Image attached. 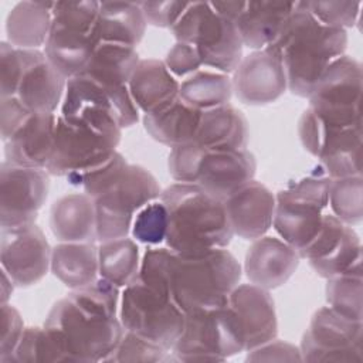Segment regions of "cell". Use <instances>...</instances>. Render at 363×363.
<instances>
[{"mask_svg":"<svg viewBox=\"0 0 363 363\" xmlns=\"http://www.w3.org/2000/svg\"><path fill=\"white\" fill-rule=\"evenodd\" d=\"M50 191L45 169L23 167L3 160L0 167V225L35 223Z\"/></svg>","mask_w":363,"mask_h":363,"instance_id":"cell-16","label":"cell"},{"mask_svg":"<svg viewBox=\"0 0 363 363\" xmlns=\"http://www.w3.org/2000/svg\"><path fill=\"white\" fill-rule=\"evenodd\" d=\"M50 228L60 242H96L94 199L85 193H69L50 208Z\"/></svg>","mask_w":363,"mask_h":363,"instance_id":"cell-27","label":"cell"},{"mask_svg":"<svg viewBox=\"0 0 363 363\" xmlns=\"http://www.w3.org/2000/svg\"><path fill=\"white\" fill-rule=\"evenodd\" d=\"M20 50L23 69L16 98L33 113H55L68 79L52 67L43 50Z\"/></svg>","mask_w":363,"mask_h":363,"instance_id":"cell-19","label":"cell"},{"mask_svg":"<svg viewBox=\"0 0 363 363\" xmlns=\"http://www.w3.org/2000/svg\"><path fill=\"white\" fill-rule=\"evenodd\" d=\"M174 360L172 352L132 332L123 333L109 362H169Z\"/></svg>","mask_w":363,"mask_h":363,"instance_id":"cell-42","label":"cell"},{"mask_svg":"<svg viewBox=\"0 0 363 363\" xmlns=\"http://www.w3.org/2000/svg\"><path fill=\"white\" fill-rule=\"evenodd\" d=\"M233 84L228 74L203 68L180 81L179 99L203 112L230 104Z\"/></svg>","mask_w":363,"mask_h":363,"instance_id":"cell-36","label":"cell"},{"mask_svg":"<svg viewBox=\"0 0 363 363\" xmlns=\"http://www.w3.org/2000/svg\"><path fill=\"white\" fill-rule=\"evenodd\" d=\"M299 259L298 251L282 238L262 235L248 247L242 268L250 284L271 291L289 281Z\"/></svg>","mask_w":363,"mask_h":363,"instance_id":"cell-22","label":"cell"},{"mask_svg":"<svg viewBox=\"0 0 363 363\" xmlns=\"http://www.w3.org/2000/svg\"><path fill=\"white\" fill-rule=\"evenodd\" d=\"M14 288H16V284L11 279V277L4 269H1V286H0V302H1V305L9 303L11 295L14 292Z\"/></svg>","mask_w":363,"mask_h":363,"instance_id":"cell-51","label":"cell"},{"mask_svg":"<svg viewBox=\"0 0 363 363\" xmlns=\"http://www.w3.org/2000/svg\"><path fill=\"white\" fill-rule=\"evenodd\" d=\"M140 259L139 245L133 238L123 237L98 242L99 277L121 289L138 278Z\"/></svg>","mask_w":363,"mask_h":363,"instance_id":"cell-35","label":"cell"},{"mask_svg":"<svg viewBox=\"0 0 363 363\" xmlns=\"http://www.w3.org/2000/svg\"><path fill=\"white\" fill-rule=\"evenodd\" d=\"M50 271L69 289H78L99 278L95 242H58L51 250Z\"/></svg>","mask_w":363,"mask_h":363,"instance_id":"cell-32","label":"cell"},{"mask_svg":"<svg viewBox=\"0 0 363 363\" xmlns=\"http://www.w3.org/2000/svg\"><path fill=\"white\" fill-rule=\"evenodd\" d=\"M332 214L347 225H356L363 218V177L349 176L330 179L329 206Z\"/></svg>","mask_w":363,"mask_h":363,"instance_id":"cell-38","label":"cell"},{"mask_svg":"<svg viewBox=\"0 0 363 363\" xmlns=\"http://www.w3.org/2000/svg\"><path fill=\"white\" fill-rule=\"evenodd\" d=\"M170 31L176 41L194 47L207 69L230 75L244 57L235 24L217 13L210 1H190Z\"/></svg>","mask_w":363,"mask_h":363,"instance_id":"cell-8","label":"cell"},{"mask_svg":"<svg viewBox=\"0 0 363 363\" xmlns=\"http://www.w3.org/2000/svg\"><path fill=\"white\" fill-rule=\"evenodd\" d=\"M247 362H302L299 346L278 340L277 337L248 350Z\"/></svg>","mask_w":363,"mask_h":363,"instance_id":"cell-49","label":"cell"},{"mask_svg":"<svg viewBox=\"0 0 363 363\" xmlns=\"http://www.w3.org/2000/svg\"><path fill=\"white\" fill-rule=\"evenodd\" d=\"M322 278H333L362 264V241L352 225L326 213L316 237L298 252Z\"/></svg>","mask_w":363,"mask_h":363,"instance_id":"cell-17","label":"cell"},{"mask_svg":"<svg viewBox=\"0 0 363 363\" xmlns=\"http://www.w3.org/2000/svg\"><path fill=\"white\" fill-rule=\"evenodd\" d=\"M318 159V166L329 179L360 176L362 125L329 130Z\"/></svg>","mask_w":363,"mask_h":363,"instance_id":"cell-33","label":"cell"},{"mask_svg":"<svg viewBox=\"0 0 363 363\" xmlns=\"http://www.w3.org/2000/svg\"><path fill=\"white\" fill-rule=\"evenodd\" d=\"M241 274V264L227 248L194 257L172 252L169 294L183 312L224 305L240 284Z\"/></svg>","mask_w":363,"mask_h":363,"instance_id":"cell-4","label":"cell"},{"mask_svg":"<svg viewBox=\"0 0 363 363\" xmlns=\"http://www.w3.org/2000/svg\"><path fill=\"white\" fill-rule=\"evenodd\" d=\"M147 24L160 28H173L187 10L190 1H138Z\"/></svg>","mask_w":363,"mask_h":363,"instance_id":"cell-48","label":"cell"},{"mask_svg":"<svg viewBox=\"0 0 363 363\" xmlns=\"http://www.w3.org/2000/svg\"><path fill=\"white\" fill-rule=\"evenodd\" d=\"M140 60L142 58L135 47L113 43H99L86 69L81 75H86L111 85L128 86V82Z\"/></svg>","mask_w":363,"mask_h":363,"instance_id":"cell-34","label":"cell"},{"mask_svg":"<svg viewBox=\"0 0 363 363\" xmlns=\"http://www.w3.org/2000/svg\"><path fill=\"white\" fill-rule=\"evenodd\" d=\"M60 116L106 130H122L139 121V109L128 86L78 75L67 81Z\"/></svg>","mask_w":363,"mask_h":363,"instance_id":"cell-9","label":"cell"},{"mask_svg":"<svg viewBox=\"0 0 363 363\" xmlns=\"http://www.w3.org/2000/svg\"><path fill=\"white\" fill-rule=\"evenodd\" d=\"M52 24L44 54L67 79L81 75L99 44L96 21L99 1H52Z\"/></svg>","mask_w":363,"mask_h":363,"instance_id":"cell-5","label":"cell"},{"mask_svg":"<svg viewBox=\"0 0 363 363\" xmlns=\"http://www.w3.org/2000/svg\"><path fill=\"white\" fill-rule=\"evenodd\" d=\"M128 164L129 163L126 162L125 156L116 150L109 159H106L101 164L67 182L74 187L82 189V193L95 199L106 191L111 186H113V183L121 177Z\"/></svg>","mask_w":363,"mask_h":363,"instance_id":"cell-41","label":"cell"},{"mask_svg":"<svg viewBox=\"0 0 363 363\" xmlns=\"http://www.w3.org/2000/svg\"><path fill=\"white\" fill-rule=\"evenodd\" d=\"M326 302L343 316L363 322V272L362 264L329 278L325 288Z\"/></svg>","mask_w":363,"mask_h":363,"instance_id":"cell-37","label":"cell"},{"mask_svg":"<svg viewBox=\"0 0 363 363\" xmlns=\"http://www.w3.org/2000/svg\"><path fill=\"white\" fill-rule=\"evenodd\" d=\"M250 132L244 113L231 104L201 112L193 143L206 149H245Z\"/></svg>","mask_w":363,"mask_h":363,"instance_id":"cell-28","label":"cell"},{"mask_svg":"<svg viewBox=\"0 0 363 363\" xmlns=\"http://www.w3.org/2000/svg\"><path fill=\"white\" fill-rule=\"evenodd\" d=\"M167 210L160 199L143 206L133 218L130 235L136 242L156 247L164 242L167 234Z\"/></svg>","mask_w":363,"mask_h":363,"instance_id":"cell-39","label":"cell"},{"mask_svg":"<svg viewBox=\"0 0 363 363\" xmlns=\"http://www.w3.org/2000/svg\"><path fill=\"white\" fill-rule=\"evenodd\" d=\"M295 3L296 1H244L242 10L234 21L242 45L252 51L269 47L294 11Z\"/></svg>","mask_w":363,"mask_h":363,"instance_id":"cell-25","label":"cell"},{"mask_svg":"<svg viewBox=\"0 0 363 363\" xmlns=\"http://www.w3.org/2000/svg\"><path fill=\"white\" fill-rule=\"evenodd\" d=\"M299 349L302 362L362 363L363 322L322 306L312 315Z\"/></svg>","mask_w":363,"mask_h":363,"instance_id":"cell-14","label":"cell"},{"mask_svg":"<svg viewBox=\"0 0 363 363\" xmlns=\"http://www.w3.org/2000/svg\"><path fill=\"white\" fill-rule=\"evenodd\" d=\"M21 69H23L21 50L16 48L9 41H1L0 44V74H1L0 98L16 96Z\"/></svg>","mask_w":363,"mask_h":363,"instance_id":"cell-46","label":"cell"},{"mask_svg":"<svg viewBox=\"0 0 363 363\" xmlns=\"http://www.w3.org/2000/svg\"><path fill=\"white\" fill-rule=\"evenodd\" d=\"M257 170L255 156L245 149L203 150L194 184L220 200H225L248 182Z\"/></svg>","mask_w":363,"mask_h":363,"instance_id":"cell-20","label":"cell"},{"mask_svg":"<svg viewBox=\"0 0 363 363\" xmlns=\"http://www.w3.org/2000/svg\"><path fill=\"white\" fill-rule=\"evenodd\" d=\"M267 48L282 61L288 91L308 98L323 71L347 48V31L320 23L306 1H296L277 40Z\"/></svg>","mask_w":363,"mask_h":363,"instance_id":"cell-1","label":"cell"},{"mask_svg":"<svg viewBox=\"0 0 363 363\" xmlns=\"http://www.w3.org/2000/svg\"><path fill=\"white\" fill-rule=\"evenodd\" d=\"M30 112L16 96L0 98V118H1V140L6 142L11 133L27 119Z\"/></svg>","mask_w":363,"mask_h":363,"instance_id":"cell-50","label":"cell"},{"mask_svg":"<svg viewBox=\"0 0 363 363\" xmlns=\"http://www.w3.org/2000/svg\"><path fill=\"white\" fill-rule=\"evenodd\" d=\"M58 116L30 113L4 143V160L23 167L45 169L54 150Z\"/></svg>","mask_w":363,"mask_h":363,"instance_id":"cell-24","label":"cell"},{"mask_svg":"<svg viewBox=\"0 0 363 363\" xmlns=\"http://www.w3.org/2000/svg\"><path fill=\"white\" fill-rule=\"evenodd\" d=\"M233 94L245 105H268L288 91L281 57L271 48L242 57L231 78Z\"/></svg>","mask_w":363,"mask_h":363,"instance_id":"cell-18","label":"cell"},{"mask_svg":"<svg viewBox=\"0 0 363 363\" xmlns=\"http://www.w3.org/2000/svg\"><path fill=\"white\" fill-rule=\"evenodd\" d=\"M227 303L238 318L245 352L277 337L275 302L268 289L254 284H238L231 291Z\"/></svg>","mask_w":363,"mask_h":363,"instance_id":"cell-21","label":"cell"},{"mask_svg":"<svg viewBox=\"0 0 363 363\" xmlns=\"http://www.w3.org/2000/svg\"><path fill=\"white\" fill-rule=\"evenodd\" d=\"M34 362H62L57 345L44 326H27L17 349L7 360V363Z\"/></svg>","mask_w":363,"mask_h":363,"instance_id":"cell-40","label":"cell"},{"mask_svg":"<svg viewBox=\"0 0 363 363\" xmlns=\"http://www.w3.org/2000/svg\"><path fill=\"white\" fill-rule=\"evenodd\" d=\"M44 328L57 345L62 362H109L125 329L119 316L96 313L69 295L50 309Z\"/></svg>","mask_w":363,"mask_h":363,"instance_id":"cell-3","label":"cell"},{"mask_svg":"<svg viewBox=\"0 0 363 363\" xmlns=\"http://www.w3.org/2000/svg\"><path fill=\"white\" fill-rule=\"evenodd\" d=\"M51 6L52 1L16 3L6 18L7 41L23 50L44 47L52 24Z\"/></svg>","mask_w":363,"mask_h":363,"instance_id":"cell-30","label":"cell"},{"mask_svg":"<svg viewBox=\"0 0 363 363\" xmlns=\"http://www.w3.org/2000/svg\"><path fill=\"white\" fill-rule=\"evenodd\" d=\"M0 306V363H7L20 343L26 326L13 305L3 303Z\"/></svg>","mask_w":363,"mask_h":363,"instance_id":"cell-45","label":"cell"},{"mask_svg":"<svg viewBox=\"0 0 363 363\" xmlns=\"http://www.w3.org/2000/svg\"><path fill=\"white\" fill-rule=\"evenodd\" d=\"M156 177L140 164H128L121 177L94 199L96 214V242L130 235L135 214L160 197Z\"/></svg>","mask_w":363,"mask_h":363,"instance_id":"cell-11","label":"cell"},{"mask_svg":"<svg viewBox=\"0 0 363 363\" xmlns=\"http://www.w3.org/2000/svg\"><path fill=\"white\" fill-rule=\"evenodd\" d=\"M200 118V111L177 98L167 106L143 115V128L152 139L172 149L194 142Z\"/></svg>","mask_w":363,"mask_h":363,"instance_id":"cell-29","label":"cell"},{"mask_svg":"<svg viewBox=\"0 0 363 363\" xmlns=\"http://www.w3.org/2000/svg\"><path fill=\"white\" fill-rule=\"evenodd\" d=\"M203 150L204 147L197 143H189L170 149L167 169L169 174L176 183L194 184Z\"/></svg>","mask_w":363,"mask_h":363,"instance_id":"cell-44","label":"cell"},{"mask_svg":"<svg viewBox=\"0 0 363 363\" xmlns=\"http://www.w3.org/2000/svg\"><path fill=\"white\" fill-rule=\"evenodd\" d=\"M167 210L164 244L179 255L194 257L227 248L234 234L224 201L197 184L173 183L160 193Z\"/></svg>","mask_w":363,"mask_h":363,"instance_id":"cell-2","label":"cell"},{"mask_svg":"<svg viewBox=\"0 0 363 363\" xmlns=\"http://www.w3.org/2000/svg\"><path fill=\"white\" fill-rule=\"evenodd\" d=\"M118 316L126 332L167 350H172L184 323V312L169 295L145 285L138 278L122 288Z\"/></svg>","mask_w":363,"mask_h":363,"instance_id":"cell-12","label":"cell"},{"mask_svg":"<svg viewBox=\"0 0 363 363\" xmlns=\"http://www.w3.org/2000/svg\"><path fill=\"white\" fill-rule=\"evenodd\" d=\"M180 81L157 58L140 60L128 82L129 94L143 115L156 112L179 98Z\"/></svg>","mask_w":363,"mask_h":363,"instance_id":"cell-26","label":"cell"},{"mask_svg":"<svg viewBox=\"0 0 363 363\" xmlns=\"http://www.w3.org/2000/svg\"><path fill=\"white\" fill-rule=\"evenodd\" d=\"M170 352L174 362H224L245 352L237 315L228 303L184 312L182 333Z\"/></svg>","mask_w":363,"mask_h":363,"instance_id":"cell-6","label":"cell"},{"mask_svg":"<svg viewBox=\"0 0 363 363\" xmlns=\"http://www.w3.org/2000/svg\"><path fill=\"white\" fill-rule=\"evenodd\" d=\"M309 11L323 24L343 28H352L360 16V1H306Z\"/></svg>","mask_w":363,"mask_h":363,"instance_id":"cell-43","label":"cell"},{"mask_svg":"<svg viewBox=\"0 0 363 363\" xmlns=\"http://www.w3.org/2000/svg\"><path fill=\"white\" fill-rule=\"evenodd\" d=\"M146 18L138 1H99L96 37L99 43L135 47L146 31Z\"/></svg>","mask_w":363,"mask_h":363,"instance_id":"cell-31","label":"cell"},{"mask_svg":"<svg viewBox=\"0 0 363 363\" xmlns=\"http://www.w3.org/2000/svg\"><path fill=\"white\" fill-rule=\"evenodd\" d=\"M163 61L172 75L179 81H183L204 68L194 47L179 41H176L174 45L167 51Z\"/></svg>","mask_w":363,"mask_h":363,"instance_id":"cell-47","label":"cell"},{"mask_svg":"<svg viewBox=\"0 0 363 363\" xmlns=\"http://www.w3.org/2000/svg\"><path fill=\"white\" fill-rule=\"evenodd\" d=\"M362 64L352 55L336 58L315 84L309 109L328 132L362 125Z\"/></svg>","mask_w":363,"mask_h":363,"instance_id":"cell-10","label":"cell"},{"mask_svg":"<svg viewBox=\"0 0 363 363\" xmlns=\"http://www.w3.org/2000/svg\"><path fill=\"white\" fill-rule=\"evenodd\" d=\"M51 250L52 247L35 223L0 230L1 269L18 288L31 286L45 277L50 271Z\"/></svg>","mask_w":363,"mask_h":363,"instance_id":"cell-15","label":"cell"},{"mask_svg":"<svg viewBox=\"0 0 363 363\" xmlns=\"http://www.w3.org/2000/svg\"><path fill=\"white\" fill-rule=\"evenodd\" d=\"M330 179L318 166L275 194L272 227L298 252L319 233L329 206Z\"/></svg>","mask_w":363,"mask_h":363,"instance_id":"cell-7","label":"cell"},{"mask_svg":"<svg viewBox=\"0 0 363 363\" xmlns=\"http://www.w3.org/2000/svg\"><path fill=\"white\" fill-rule=\"evenodd\" d=\"M234 235L254 241L272 227L275 194L255 179L224 200Z\"/></svg>","mask_w":363,"mask_h":363,"instance_id":"cell-23","label":"cell"},{"mask_svg":"<svg viewBox=\"0 0 363 363\" xmlns=\"http://www.w3.org/2000/svg\"><path fill=\"white\" fill-rule=\"evenodd\" d=\"M121 136L122 130H106L58 115L54 150L45 170L67 180L77 177L109 159L118 150Z\"/></svg>","mask_w":363,"mask_h":363,"instance_id":"cell-13","label":"cell"}]
</instances>
